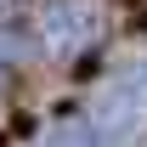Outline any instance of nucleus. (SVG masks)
Here are the masks:
<instances>
[{
  "label": "nucleus",
  "mask_w": 147,
  "mask_h": 147,
  "mask_svg": "<svg viewBox=\"0 0 147 147\" xmlns=\"http://www.w3.org/2000/svg\"><path fill=\"white\" fill-rule=\"evenodd\" d=\"M28 57H34V40L23 34V28H0V96H6V85L23 74Z\"/></svg>",
  "instance_id": "obj_3"
},
{
  "label": "nucleus",
  "mask_w": 147,
  "mask_h": 147,
  "mask_svg": "<svg viewBox=\"0 0 147 147\" xmlns=\"http://www.w3.org/2000/svg\"><path fill=\"white\" fill-rule=\"evenodd\" d=\"M28 147H96V130L79 125V119H57V125H45Z\"/></svg>",
  "instance_id": "obj_4"
},
{
  "label": "nucleus",
  "mask_w": 147,
  "mask_h": 147,
  "mask_svg": "<svg viewBox=\"0 0 147 147\" xmlns=\"http://www.w3.org/2000/svg\"><path fill=\"white\" fill-rule=\"evenodd\" d=\"M108 40V11L102 0H51L40 11V51L57 62H79Z\"/></svg>",
  "instance_id": "obj_2"
},
{
  "label": "nucleus",
  "mask_w": 147,
  "mask_h": 147,
  "mask_svg": "<svg viewBox=\"0 0 147 147\" xmlns=\"http://www.w3.org/2000/svg\"><path fill=\"white\" fill-rule=\"evenodd\" d=\"M96 147H147V62H125L91 102Z\"/></svg>",
  "instance_id": "obj_1"
},
{
  "label": "nucleus",
  "mask_w": 147,
  "mask_h": 147,
  "mask_svg": "<svg viewBox=\"0 0 147 147\" xmlns=\"http://www.w3.org/2000/svg\"><path fill=\"white\" fill-rule=\"evenodd\" d=\"M17 6H28V0H0V11H6V17H11V11H17Z\"/></svg>",
  "instance_id": "obj_5"
}]
</instances>
